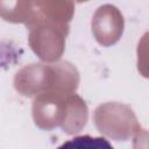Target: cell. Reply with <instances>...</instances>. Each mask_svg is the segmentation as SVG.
<instances>
[{"mask_svg": "<svg viewBox=\"0 0 149 149\" xmlns=\"http://www.w3.org/2000/svg\"><path fill=\"white\" fill-rule=\"evenodd\" d=\"M57 149H114V148L105 137L81 135L64 142Z\"/></svg>", "mask_w": 149, "mask_h": 149, "instance_id": "1", "label": "cell"}]
</instances>
